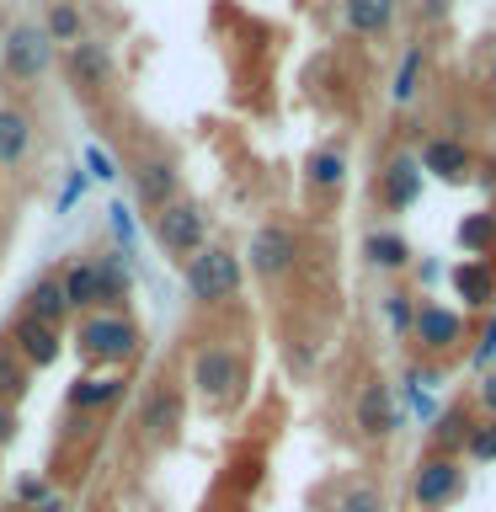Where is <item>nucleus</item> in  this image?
<instances>
[{"label": "nucleus", "instance_id": "14", "mask_svg": "<svg viewBox=\"0 0 496 512\" xmlns=\"http://www.w3.org/2000/svg\"><path fill=\"white\" fill-rule=\"evenodd\" d=\"M22 315H32V320H43V326H59V331H64V320H70V299H64L59 267H48V272H38V278L27 283Z\"/></svg>", "mask_w": 496, "mask_h": 512}, {"label": "nucleus", "instance_id": "31", "mask_svg": "<svg viewBox=\"0 0 496 512\" xmlns=\"http://www.w3.org/2000/svg\"><path fill=\"white\" fill-rule=\"evenodd\" d=\"M464 448H470V459H496V416H491V422H480V427H470Z\"/></svg>", "mask_w": 496, "mask_h": 512}, {"label": "nucleus", "instance_id": "19", "mask_svg": "<svg viewBox=\"0 0 496 512\" xmlns=\"http://www.w3.org/2000/svg\"><path fill=\"white\" fill-rule=\"evenodd\" d=\"M416 192H422V166H416L411 155H400V160H390V171H384V187H379V198H384V208H411L416 203Z\"/></svg>", "mask_w": 496, "mask_h": 512}, {"label": "nucleus", "instance_id": "22", "mask_svg": "<svg viewBox=\"0 0 496 512\" xmlns=\"http://www.w3.org/2000/svg\"><path fill=\"white\" fill-rule=\"evenodd\" d=\"M91 262H96V299H102V310H123V299H128V267H123V256L107 251V256H91Z\"/></svg>", "mask_w": 496, "mask_h": 512}, {"label": "nucleus", "instance_id": "1", "mask_svg": "<svg viewBox=\"0 0 496 512\" xmlns=\"http://www.w3.org/2000/svg\"><path fill=\"white\" fill-rule=\"evenodd\" d=\"M139 342L144 336H139V326L123 310H91V315L75 320V352L91 368H102V374H118L123 363H134Z\"/></svg>", "mask_w": 496, "mask_h": 512}, {"label": "nucleus", "instance_id": "25", "mask_svg": "<svg viewBox=\"0 0 496 512\" xmlns=\"http://www.w3.org/2000/svg\"><path fill=\"white\" fill-rule=\"evenodd\" d=\"M454 288L464 294V304H486L491 299V267L486 262H464V267H454Z\"/></svg>", "mask_w": 496, "mask_h": 512}, {"label": "nucleus", "instance_id": "10", "mask_svg": "<svg viewBox=\"0 0 496 512\" xmlns=\"http://www.w3.org/2000/svg\"><path fill=\"white\" fill-rule=\"evenodd\" d=\"M11 347H16V358H22L32 374H38V368H54V363H59L64 331H59V326H43V320H32V315H16V320H11Z\"/></svg>", "mask_w": 496, "mask_h": 512}, {"label": "nucleus", "instance_id": "15", "mask_svg": "<svg viewBox=\"0 0 496 512\" xmlns=\"http://www.w3.org/2000/svg\"><path fill=\"white\" fill-rule=\"evenodd\" d=\"M358 432H363V438H390V432H395V400H390V384H384V379L363 384V395H358Z\"/></svg>", "mask_w": 496, "mask_h": 512}, {"label": "nucleus", "instance_id": "38", "mask_svg": "<svg viewBox=\"0 0 496 512\" xmlns=\"http://www.w3.org/2000/svg\"><path fill=\"white\" fill-rule=\"evenodd\" d=\"M491 86H496V64H491Z\"/></svg>", "mask_w": 496, "mask_h": 512}, {"label": "nucleus", "instance_id": "28", "mask_svg": "<svg viewBox=\"0 0 496 512\" xmlns=\"http://www.w3.org/2000/svg\"><path fill=\"white\" fill-rule=\"evenodd\" d=\"M459 246L464 251H475V256H486L496 246V214H470L459 224Z\"/></svg>", "mask_w": 496, "mask_h": 512}, {"label": "nucleus", "instance_id": "17", "mask_svg": "<svg viewBox=\"0 0 496 512\" xmlns=\"http://www.w3.org/2000/svg\"><path fill=\"white\" fill-rule=\"evenodd\" d=\"M416 166L432 171V176H443V182H464V176H470V150H464L459 139H427Z\"/></svg>", "mask_w": 496, "mask_h": 512}, {"label": "nucleus", "instance_id": "26", "mask_svg": "<svg viewBox=\"0 0 496 512\" xmlns=\"http://www.w3.org/2000/svg\"><path fill=\"white\" fill-rule=\"evenodd\" d=\"M43 32H48V43H80V11L70 6V0H54Z\"/></svg>", "mask_w": 496, "mask_h": 512}, {"label": "nucleus", "instance_id": "35", "mask_svg": "<svg viewBox=\"0 0 496 512\" xmlns=\"http://www.w3.org/2000/svg\"><path fill=\"white\" fill-rule=\"evenodd\" d=\"M16 432H22L16 411H11V406H0V448H11V443H16Z\"/></svg>", "mask_w": 496, "mask_h": 512}, {"label": "nucleus", "instance_id": "20", "mask_svg": "<svg viewBox=\"0 0 496 512\" xmlns=\"http://www.w3.org/2000/svg\"><path fill=\"white\" fill-rule=\"evenodd\" d=\"M342 16L358 38H384L395 27V0H342Z\"/></svg>", "mask_w": 496, "mask_h": 512}, {"label": "nucleus", "instance_id": "7", "mask_svg": "<svg viewBox=\"0 0 496 512\" xmlns=\"http://www.w3.org/2000/svg\"><path fill=\"white\" fill-rule=\"evenodd\" d=\"M459 491H464V464H459L454 454H432V459L416 464L411 496H416V507H422V512H438V507H448Z\"/></svg>", "mask_w": 496, "mask_h": 512}, {"label": "nucleus", "instance_id": "24", "mask_svg": "<svg viewBox=\"0 0 496 512\" xmlns=\"http://www.w3.org/2000/svg\"><path fill=\"white\" fill-rule=\"evenodd\" d=\"M304 182H310L315 192H336L347 182V155L336 150V144H326V150H315L310 160H304Z\"/></svg>", "mask_w": 496, "mask_h": 512}, {"label": "nucleus", "instance_id": "2", "mask_svg": "<svg viewBox=\"0 0 496 512\" xmlns=\"http://www.w3.org/2000/svg\"><path fill=\"white\" fill-rule=\"evenodd\" d=\"M182 283H187V299L214 310V304H230L240 294V256L230 246H203L198 256L182 262Z\"/></svg>", "mask_w": 496, "mask_h": 512}, {"label": "nucleus", "instance_id": "34", "mask_svg": "<svg viewBox=\"0 0 496 512\" xmlns=\"http://www.w3.org/2000/svg\"><path fill=\"white\" fill-rule=\"evenodd\" d=\"M86 166H91V176H102V182H112V176H118V171H112V155H107V150H86Z\"/></svg>", "mask_w": 496, "mask_h": 512}, {"label": "nucleus", "instance_id": "9", "mask_svg": "<svg viewBox=\"0 0 496 512\" xmlns=\"http://www.w3.org/2000/svg\"><path fill=\"white\" fill-rule=\"evenodd\" d=\"M176 187H182V176H176L171 155H139L134 160V198L144 214H160L166 203H176Z\"/></svg>", "mask_w": 496, "mask_h": 512}, {"label": "nucleus", "instance_id": "36", "mask_svg": "<svg viewBox=\"0 0 496 512\" xmlns=\"http://www.w3.org/2000/svg\"><path fill=\"white\" fill-rule=\"evenodd\" d=\"M480 395H486V411H491V416H496V374H491V379H486V390H480Z\"/></svg>", "mask_w": 496, "mask_h": 512}, {"label": "nucleus", "instance_id": "33", "mask_svg": "<svg viewBox=\"0 0 496 512\" xmlns=\"http://www.w3.org/2000/svg\"><path fill=\"white\" fill-rule=\"evenodd\" d=\"M38 502H48V486H43V480H22L11 507H38Z\"/></svg>", "mask_w": 496, "mask_h": 512}, {"label": "nucleus", "instance_id": "21", "mask_svg": "<svg viewBox=\"0 0 496 512\" xmlns=\"http://www.w3.org/2000/svg\"><path fill=\"white\" fill-rule=\"evenodd\" d=\"M363 256H368V267H379V272H406L411 267V246H406V235H395V230H374L363 240Z\"/></svg>", "mask_w": 496, "mask_h": 512}, {"label": "nucleus", "instance_id": "5", "mask_svg": "<svg viewBox=\"0 0 496 512\" xmlns=\"http://www.w3.org/2000/svg\"><path fill=\"white\" fill-rule=\"evenodd\" d=\"M155 246L171 256V262H187V256H198L208 246V214L198 203H166L155 214Z\"/></svg>", "mask_w": 496, "mask_h": 512}, {"label": "nucleus", "instance_id": "27", "mask_svg": "<svg viewBox=\"0 0 496 512\" xmlns=\"http://www.w3.org/2000/svg\"><path fill=\"white\" fill-rule=\"evenodd\" d=\"M422 70H427V54L422 48H406V59H400V70H395V102L406 107L416 102V86H422Z\"/></svg>", "mask_w": 496, "mask_h": 512}, {"label": "nucleus", "instance_id": "18", "mask_svg": "<svg viewBox=\"0 0 496 512\" xmlns=\"http://www.w3.org/2000/svg\"><path fill=\"white\" fill-rule=\"evenodd\" d=\"M32 150V118L22 107H0V166L16 171Z\"/></svg>", "mask_w": 496, "mask_h": 512}, {"label": "nucleus", "instance_id": "16", "mask_svg": "<svg viewBox=\"0 0 496 512\" xmlns=\"http://www.w3.org/2000/svg\"><path fill=\"white\" fill-rule=\"evenodd\" d=\"M59 283H64V299H70V315L102 310V299H96V262H91V256L64 262V267H59Z\"/></svg>", "mask_w": 496, "mask_h": 512}, {"label": "nucleus", "instance_id": "3", "mask_svg": "<svg viewBox=\"0 0 496 512\" xmlns=\"http://www.w3.org/2000/svg\"><path fill=\"white\" fill-rule=\"evenodd\" d=\"M182 422H187V400H182V390H176L171 379H150V384H144L139 411H134L139 443L166 448V443H176V432H182Z\"/></svg>", "mask_w": 496, "mask_h": 512}, {"label": "nucleus", "instance_id": "4", "mask_svg": "<svg viewBox=\"0 0 496 512\" xmlns=\"http://www.w3.org/2000/svg\"><path fill=\"white\" fill-rule=\"evenodd\" d=\"M192 390H198L203 406L224 411L240 390H246V358H240L235 347H203L198 358H192Z\"/></svg>", "mask_w": 496, "mask_h": 512}, {"label": "nucleus", "instance_id": "11", "mask_svg": "<svg viewBox=\"0 0 496 512\" xmlns=\"http://www.w3.org/2000/svg\"><path fill=\"white\" fill-rule=\"evenodd\" d=\"M411 336H416L427 352H454V347L464 342V315L448 310V304H416Z\"/></svg>", "mask_w": 496, "mask_h": 512}, {"label": "nucleus", "instance_id": "8", "mask_svg": "<svg viewBox=\"0 0 496 512\" xmlns=\"http://www.w3.org/2000/svg\"><path fill=\"white\" fill-rule=\"evenodd\" d=\"M246 262H251L256 278H283V272H294V262H299V235L288 230V224H262L246 246Z\"/></svg>", "mask_w": 496, "mask_h": 512}, {"label": "nucleus", "instance_id": "6", "mask_svg": "<svg viewBox=\"0 0 496 512\" xmlns=\"http://www.w3.org/2000/svg\"><path fill=\"white\" fill-rule=\"evenodd\" d=\"M0 64H6V75L16 86H32V80H43L48 64H54V43H48L43 27L16 22L6 38H0Z\"/></svg>", "mask_w": 496, "mask_h": 512}, {"label": "nucleus", "instance_id": "29", "mask_svg": "<svg viewBox=\"0 0 496 512\" xmlns=\"http://www.w3.org/2000/svg\"><path fill=\"white\" fill-rule=\"evenodd\" d=\"M336 512H390V502H384V491L374 480H358V486H347L336 496Z\"/></svg>", "mask_w": 496, "mask_h": 512}, {"label": "nucleus", "instance_id": "23", "mask_svg": "<svg viewBox=\"0 0 496 512\" xmlns=\"http://www.w3.org/2000/svg\"><path fill=\"white\" fill-rule=\"evenodd\" d=\"M27 390H32V368L16 358V347L11 342H0V406H22L27 400Z\"/></svg>", "mask_w": 496, "mask_h": 512}, {"label": "nucleus", "instance_id": "30", "mask_svg": "<svg viewBox=\"0 0 496 512\" xmlns=\"http://www.w3.org/2000/svg\"><path fill=\"white\" fill-rule=\"evenodd\" d=\"M432 438H438L443 454H448V448H459L464 438H470V416H464V411H448L443 422H438V432H432Z\"/></svg>", "mask_w": 496, "mask_h": 512}, {"label": "nucleus", "instance_id": "37", "mask_svg": "<svg viewBox=\"0 0 496 512\" xmlns=\"http://www.w3.org/2000/svg\"><path fill=\"white\" fill-rule=\"evenodd\" d=\"M6 512H32V507H6Z\"/></svg>", "mask_w": 496, "mask_h": 512}, {"label": "nucleus", "instance_id": "32", "mask_svg": "<svg viewBox=\"0 0 496 512\" xmlns=\"http://www.w3.org/2000/svg\"><path fill=\"white\" fill-rule=\"evenodd\" d=\"M384 315H390V326H395V331H411L416 299H411V294H390V299H384Z\"/></svg>", "mask_w": 496, "mask_h": 512}, {"label": "nucleus", "instance_id": "13", "mask_svg": "<svg viewBox=\"0 0 496 512\" xmlns=\"http://www.w3.org/2000/svg\"><path fill=\"white\" fill-rule=\"evenodd\" d=\"M64 75H70L75 91H102L112 86V54L102 43H70V54H64Z\"/></svg>", "mask_w": 496, "mask_h": 512}, {"label": "nucleus", "instance_id": "12", "mask_svg": "<svg viewBox=\"0 0 496 512\" xmlns=\"http://www.w3.org/2000/svg\"><path fill=\"white\" fill-rule=\"evenodd\" d=\"M123 395H128V379L123 374H80L64 400H70V411H80V416H102V411L118 406Z\"/></svg>", "mask_w": 496, "mask_h": 512}]
</instances>
